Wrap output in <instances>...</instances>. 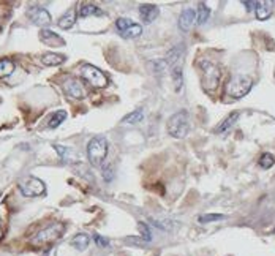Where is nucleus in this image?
<instances>
[{
    "label": "nucleus",
    "mask_w": 275,
    "mask_h": 256,
    "mask_svg": "<svg viewBox=\"0 0 275 256\" xmlns=\"http://www.w3.org/2000/svg\"><path fill=\"white\" fill-rule=\"evenodd\" d=\"M81 78L84 81H87L90 85L98 87V89L108 85V78L105 76V73L90 63H84L81 67Z\"/></svg>",
    "instance_id": "5"
},
{
    "label": "nucleus",
    "mask_w": 275,
    "mask_h": 256,
    "mask_svg": "<svg viewBox=\"0 0 275 256\" xmlns=\"http://www.w3.org/2000/svg\"><path fill=\"white\" fill-rule=\"evenodd\" d=\"M19 190L27 198H35V196H41L46 192V185L38 177H27L19 182Z\"/></svg>",
    "instance_id": "6"
},
{
    "label": "nucleus",
    "mask_w": 275,
    "mask_h": 256,
    "mask_svg": "<svg viewBox=\"0 0 275 256\" xmlns=\"http://www.w3.org/2000/svg\"><path fill=\"white\" fill-rule=\"evenodd\" d=\"M40 40L45 43L46 46H54V48H62L65 46V40L60 38L59 35L54 33V32H51V30H41L40 32Z\"/></svg>",
    "instance_id": "11"
},
{
    "label": "nucleus",
    "mask_w": 275,
    "mask_h": 256,
    "mask_svg": "<svg viewBox=\"0 0 275 256\" xmlns=\"http://www.w3.org/2000/svg\"><path fill=\"white\" fill-rule=\"evenodd\" d=\"M274 163H275V158H274V155H271V153H264V155H261V158H259V166L264 168V170L274 166Z\"/></svg>",
    "instance_id": "26"
},
{
    "label": "nucleus",
    "mask_w": 275,
    "mask_h": 256,
    "mask_svg": "<svg viewBox=\"0 0 275 256\" xmlns=\"http://www.w3.org/2000/svg\"><path fill=\"white\" fill-rule=\"evenodd\" d=\"M3 234H5V228H3V223H2V220H0V240H2Z\"/></svg>",
    "instance_id": "33"
},
{
    "label": "nucleus",
    "mask_w": 275,
    "mask_h": 256,
    "mask_svg": "<svg viewBox=\"0 0 275 256\" xmlns=\"http://www.w3.org/2000/svg\"><path fill=\"white\" fill-rule=\"evenodd\" d=\"M43 256H49V252H46L45 255H43Z\"/></svg>",
    "instance_id": "34"
},
{
    "label": "nucleus",
    "mask_w": 275,
    "mask_h": 256,
    "mask_svg": "<svg viewBox=\"0 0 275 256\" xmlns=\"http://www.w3.org/2000/svg\"><path fill=\"white\" fill-rule=\"evenodd\" d=\"M237 117H239V114H237V113H233L231 115H228L226 119L223 120L219 127L215 128V131H217V133H225V131H228L231 127H233V123L237 120Z\"/></svg>",
    "instance_id": "19"
},
{
    "label": "nucleus",
    "mask_w": 275,
    "mask_h": 256,
    "mask_svg": "<svg viewBox=\"0 0 275 256\" xmlns=\"http://www.w3.org/2000/svg\"><path fill=\"white\" fill-rule=\"evenodd\" d=\"M65 231V225L63 223H53L46 226L45 229H41L37 236L33 237L32 244L33 245H46V244H53L57 239L62 237V234Z\"/></svg>",
    "instance_id": "4"
},
{
    "label": "nucleus",
    "mask_w": 275,
    "mask_h": 256,
    "mask_svg": "<svg viewBox=\"0 0 275 256\" xmlns=\"http://www.w3.org/2000/svg\"><path fill=\"white\" fill-rule=\"evenodd\" d=\"M41 62L46 67H57V65H62L65 62V57L60 54H54V53H48L45 56H41Z\"/></svg>",
    "instance_id": "16"
},
{
    "label": "nucleus",
    "mask_w": 275,
    "mask_h": 256,
    "mask_svg": "<svg viewBox=\"0 0 275 256\" xmlns=\"http://www.w3.org/2000/svg\"><path fill=\"white\" fill-rule=\"evenodd\" d=\"M0 196H2V193H0Z\"/></svg>",
    "instance_id": "35"
},
{
    "label": "nucleus",
    "mask_w": 275,
    "mask_h": 256,
    "mask_svg": "<svg viewBox=\"0 0 275 256\" xmlns=\"http://www.w3.org/2000/svg\"><path fill=\"white\" fill-rule=\"evenodd\" d=\"M166 130L172 138H185L188 130H190V117H188L187 111H179L176 114H172L168 120V125Z\"/></svg>",
    "instance_id": "3"
},
{
    "label": "nucleus",
    "mask_w": 275,
    "mask_h": 256,
    "mask_svg": "<svg viewBox=\"0 0 275 256\" xmlns=\"http://www.w3.org/2000/svg\"><path fill=\"white\" fill-rule=\"evenodd\" d=\"M171 78L172 83H174V89L179 92L184 85V68H182V62H179L171 67Z\"/></svg>",
    "instance_id": "14"
},
{
    "label": "nucleus",
    "mask_w": 275,
    "mask_h": 256,
    "mask_svg": "<svg viewBox=\"0 0 275 256\" xmlns=\"http://www.w3.org/2000/svg\"><path fill=\"white\" fill-rule=\"evenodd\" d=\"M14 71V63L8 58H3L0 60V78H8L10 75H13Z\"/></svg>",
    "instance_id": "22"
},
{
    "label": "nucleus",
    "mask_w": 275,
    "mask_h": 256,
    "mask_svg": "<svg viewBox=\"0 0 275 256\" xmlns=\"http://www.w3.org/2000/svg\"><path fill=\"white\" fill-rule=\"evenodd\" d=\"M133 23L130 19H127V18H119L117 21H115V27H117V30L119 32H122V30H125L127 27H130Z\"/></svg>",
    "instance_id": "27"
},
{
    "label": "nucleus",
    "mask_w": 275,
    "mask_h": 256,
    "mask_svg": "<svg viewBox=\"0 0 275 256\" xmlns=\"http://www.w3.org/2000/svg\"><path fill=\"white\" fill-rule=\"evenodd\" d=\"M253 87V79L247 75H236L229 79V83L225 87V95L228 98L241 100L245 97Z\"/></svg>",
    "instance_id": "1"
},
{
    "label": "nucleus",
    "mask_w": 275,
    "mask_h": 256,
    "mask_svg": "<svg viewBox=\"0 0 275 256\" xmlns=\"http://www.w3.org/2000/svg\"><path fill=\"white\" fill-rule=\"evenodd\" d=\"M194 21H196V11H194L193 8H185L182 13H180V18H179L180 30L188 32L192 28V26L194 24Z\"/></svg>",
    "instance_id": "10"
},
{
    "label": "nucleus",
    "mask_w": 275,
    "mask_h": 256,
    "mask_svg": "<svg viewBox=\"0 0 275 256\" xmlns=\"http://www.w3.org/2000/svg\"><path fill=\"white\" fill-rule=\"evenodd\" d=\"M27 16L28 19L32 21L33 24L37 26H49L51 24V14L48 13V10L45 8H40V6H30V8L27 10Z\"/></svg>",
    "instance_id": "8"
},
{
    "label": "nucleus",
    "mask_w": 275,
    "mask_h": 256,
    "mask_svg": "<svg viewBox=\"0 0 275 256\" xmlns=\"http://www.w3.org/2000/svg\"><path fill=\"white\" fill-rule=\"evenodd\" d=\"M78 14L81 18H87V16H101V14H103V11H101L97 5H90V3H87V5H82L81 8L78 10Z\"/></svg>",
    "instance_id": "17"
},
{
    "label": "nucleus",
    "mask_w": 275,
    "mask_h": 256,
    "mask_svg": "<svg viewBox=\"0 0 275 256\" xmlns=\"http://www.w3.org/2000/svg\"><path fill=\"white\" fill-rule=\"evenodd\" d=\"M63 89H65V92H67L68 97H71V98H76V100L84 98V90L81 87V83L75 78H68L63 84Z\"/></svg>",
    "instance_id": "9"
},
{
    "label": "nucleus",
    "mask_w": 275,
    "mask_h": 256,
    "mask_svg": "<svg viewBox=\"0 0 275 256\" xmlns=\"http://www.w3.org/2000/svg\"><path fill=\"white\" fill-rule=\"evenodd\" d=\"M201 67H202V83H204V87L207 90H214L217 84L220 81V70L217 65L211 63V62H201Z\"/></svg>",
    "instance_id": "7"
},
{
    "label": "nucleus",
    "mask_w": 275,
    "mask_h": 256,
    "mask_svg": "<svg viewBox=\"0 0 275 256\" xmlns=\"http://www.w3.org/2000/svg\"><path fill=\"white\" fill-rule=\"evenodd\" d=\"M95 242H97V245H100V247H108V245H110V242H108V240L106 239H103V237H101V236H95Z\"/></svg>",
    "instance_id": "30"
},
{
    "label": "nucleus",
    "mask_w": 275,
    "mask_h": 256,
    "mask_svg": "<svg viewBox=\"0 0 275 256\" xmlns=\"http://www.w3.org/2000/svg\"><path fill=\"white\" fill-rule=\"evenodd\" d=\"M138 228H139V232H141V236L144 240H150V229H149V226L146 223H139L138 225Z\"/></svg>",
    "instance_id": "29"
},
{
    "label": "nucleus",
    "mask_w": 275,
    "mask_h": 256,
    "mask_svg": "<svg viewBox=\"0 0 275 256\" xmlns=\"http://www.w3.org/2000/svg\"><path fill=\"white\" fill-rule=\"evenodd\" d=\"M158 13H160V10H158L157 5H152V3H144L139 6V14L142 21H146V23H152L157 16Z\"/></svg>",
    "instance_id": "13"
},
{
    "label": "nucleus",
    "mask_w": 275,
    "mask_h": 256,
    "mask_svg": "<svg viewBox=\"0 0 275 256\" xmlns=\"http://www.w3.org/2000/svg\"><path fill=\"white\" fill-rule=\"evenodd\" d=\"M65 119H67V111H63V109H60V111H57V113L53 114V117L49 119L48 125H49L51 128H57L62 122H65Z\"/></svg>",
    "instance_id": "23"
},
{
    "label": "nucleus",
    "mask_w": 275,
    "mask_h": 256,
    "mask_svg": "<svg viewBox=\"0 0 275 256\" xmlns=\"http://www.w3.org/2000/svg\"><path fill=\"white\" fill-rule=\"evenodd\" d=\"M141 33H142V27L138 24H132L130 27H127L125 30L120 32L122 38H138Z\"/></svg>",
    "instance_id": "20"
},
{
    "label": "nucleus",
    "mask_w": 275,
    "mask_h": 256,
    "mask_svg": "<svg viewBox=\"0 0 275 256\" xmlns=\"http://www.w3.org/2000/svg\"><path fill=\"white\" fill-rule=\"evenodd\" d=\"M108 155V140L105 136L92 138L87 144V158L92 166H101Z\"/></svg>",
    "instance_id": "2"
},
{
    "label": "nucleus",
    "mask_w": 275,
    "mask_h": 256,
    "mask_svg": "<svg viewBox=\"0 0 275 256\" xmlns=\"http://www.w3.org/2000/svg\"><path fill=\"white\" fill-rule=\"evenodd\" d=\"M255 13H256V18L259 21H266L267 18L271 16V10L267 8V3H263V2H256Z\"/></svg>",
    "instance_id": "25"
},
{
    "label": "nucleus",
    "mask_w": 275,
    "mask_h": 256,
    "mask_svg": "<svg viewBox=\"0 0 275 256\" xmlns=\"http://www.w3.org/2000/svg\"><path fill=\"white\" fill-rule=\"evenodd\" d=\"M89 242H90V239L87 234H78V236H75V239L71 240V245H73L76 250L84 252L85 248L89 247Z\"/></svg>",
    "instance_id": "18"
},
{
    "label": "nucleus",
    "mask_w": 275,
    "mask_h": 256,
    "mask_svg": "<svg viewBox=\"0 0 275 256\" xmlns=\"http://www.w3.org/2000/svg\"><path fill=\"white\" fill-rule=\"evenodd\" d=\"M142 119H144V114H142L141 109H135L133 113L127 114V115L124 117V119H122V122H124V123H132V125H136V123L142 122Z\"/></svg>",
    "instance_id": "21"
},
{
    "label": "nucleus",
    "mask_w": 275,
    "mask_h": 256,
    "mask_svg": "<svg viewBox=\"0 0 275 256\" xmlns=\"http://www.w3.org/2000/svg\"><path fill=\"white\" fill-rule=\"evenodd\" d=\"M105 175H106V180H111L112 179V171L110 170V168L106 170V172H103V177H105Z\"/></svg>",
    "instance_id": "32"
},
{
    "label": "nucleus",
    "mask_w": 275,
    "mask_h": 256,
    "mask_svg": "<svg viewBox=\"0 0 275 256\" xmlns=\"http://www.w3.org/2000/svg\"><path fill=\"white\" fill-rule=\"evenodd\" d=\"M209 16H211V10H209V6L206 3H199L198 5V14H196V21L198 24H204L206 21L209 19Z\"/></svg>",
    "instance_id": "24"
},
{
    "label": "nucleus",
    "mask_w": 275,
    "mask_h": 256,
    "mask_svg": "<svg viewBox=\"0 0 275 256\" xmlns=\"http://www.w3.org/2000/svg\"><path fill=\"white\" fill-rule=\"evenodd\" d=\"M242 5L247 6L248 11H255V8H256V2H242Z\"/></svg>",
    "instance_id": "31"
},
{
    "label": "nucleus",
    "mask_w": 275,
    "mask_h": 256,
    "mask_svg": "<svg viewBox=\"0 0 275 256\" xmlns=\"http://www.w3.org/2000/svg\"><path fill=\"white\" fill-rule=\"evenodd\" d=\"M221 218H225V215H219V214L201 215V217H199V222H201V223H209V222H217V220H221Z\"/></svg>",
    "instance_id": "28"
},
{
    "label": "nucleus",
    "mask_w": 275,
    "mask_h": 256,
    "mask_svg": "<svg viewBox=\"0 0 275 256\" xmlns=\"http://www.w3.org/2000/svg\"><path fill=\"white\" fill-rule=\"evenodd\" d=\"M76 16H78L76 10H70V11L65 13L59 21H57V24H59V27L63 28V30H68V28H71V27L75 26V23H76Z\"/></svg>",
    "instance_id": "15"
},
{
    "label": "nucleus",
    "mask_w": 275,
    "mask_h": 256,
    "mask_svg": "<svg viewBox=\"0 0 275 256\" xmlns=\"http://www.w3.org/2000/svg\"><path fill=\"white\" fill-rule=\"evenodd\" d=\"M54 149L57 150L59 157L63 160L65 163H78L79 160H81L78 157V153L71 147H65V145H60V144H54Z\"/></svg>",
    "instance_id": "12"
}]
</instances>
